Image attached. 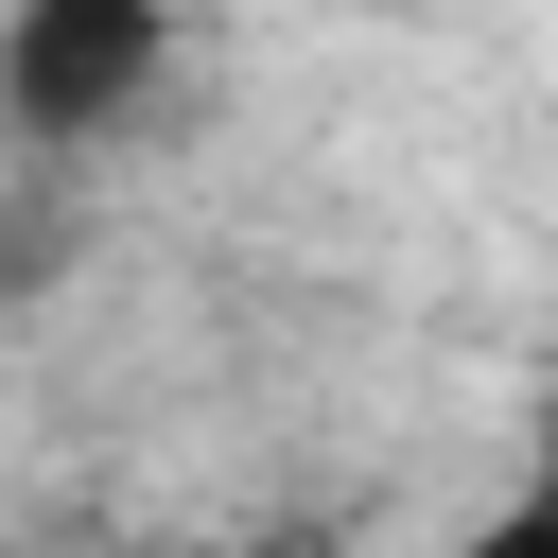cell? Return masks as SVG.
<instances>
[{
    "mask_svg": "<svg viewBox=\"0 0 558 558\" xmlns=\"http://www.w3.org/2000/svg\"><path fill=\"white\" fill-rule=\"evenodd\" d=\"M174 87V0H0V140L105 157Z\"/></svg>",
    "mask_w": 558,
    "mask_h": 558,
    "instance_id": "obj_1",
    "label": "cell"
},
{
    "mask_svg": "<svg viewBox=\"0 0 558 558\" xmlns=\"http://www.w3.org/2000/svg\"><path fill=\"white\" fill-rule=\"evenodd\" d=\"M453 558H558V453H541V471H523V488H506V506H488Z\"/></svg>",
    "mask_w": 558,
    "mask_h": 558,
    "instance_id": "obj_2",
    "label": "cell"
},
{
    "mask_svg": "<svg viewBox=\"0 0 558 558\" xmlns=\"http://www.w3.org/2000/svg\"><path fill=\"white\" fill-rule=\"evenodd\" d=\"M227 558H349V541H331V523H244Z\"/></svg>",
    "mask_w": 558,
    "mask_h": 558,
    "instance_id": "obj_3",
    "label": "cell"
}]
</instances>
